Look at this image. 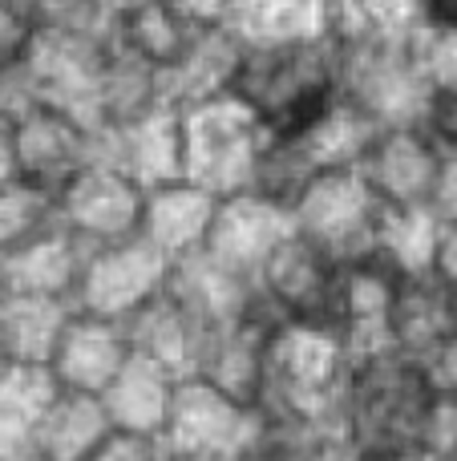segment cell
I'll list each match as a JSON object with an SVG mask.
<instances>
[{"mask_svg":"<svg viewBox=\"0 0 457 461\" xmlns=\"http://www.w3.org/2000/svg\"><path fill=\"white\" fill-rule=\"evenodd\" d=\"M291 211H283L280 203L264 199V194H231L219 199L215 227L202 247L211 263H219L223 271L255 284L259 267L267 263V255L291 235Z\"/></svg>","mask_w":457,"mask_h":461,"instance_id":"5bb4252c","label":"cell"},{"mask_svg":"<svg viewBox=\"0 0 457 461\" xmlns=\"http://www.w3.org/2000/svg\"><path fill=\"white\" fill-rule=\"evenodd\" d=\"M421 461H457V401H437L434 405Z\"/></svg>","mask_w":457,"mask_h":461,"instance_id":"8d00e7d4","label":"cell"},{"mask_svg":"<svg viewBox=\"0 0 457 461\" xmlns=\"http://www.w3.org/2000/svg\"><path fill=\"white\" fill-rule=\"evenodd\" d=\"M340 53V97L369 126H401L421 122L429 97V81L413 53V32L405 37H377Z\"/></svg>","mask_w":457,"mask_h":461,"instance_id":"5b68a950","label":"cell"},{"mask_svg":"<svg viewBox=\"0 0 457 461\" xmlns=\"http://www.w3.org/2000/svg\"><path fill=\"white\" fill-rule=\"evenodd\" d=\"M397 279H401V271H393L385 259H377V255H364V259L345 267L336 332L345 336L353 360L393 348V340H389V320H393Z\"/></svg>","mask_w":457,"mask_h":461,"instance_id":"ac0fdd59","label":"cell"},{"mask_svg":"<svg viewBox=\"0 0 457 461\" xmlns=\"http://www.w3.org/2000/svg\"><path fill=\"white\" fill-rule=\"evenodd\" d=\"M239 61H243V45L231 29H202L199 37H194V45L186 49L183 61L162 77L166 102L175 105V110H186V105H199V102H211V97L231 94Z\"/></svg>","mask_w":457,"mask_h":461,"instance_id":"484cf974","label":"cell"},{"mask_svg":"<svg viewBox=\"0 0 457 461\" xmlns=\"http://www.w3.org/2000/svg\"><path fill=\"white\" fill-rule=\"evenodd\" d=\"M283 320L267 308L264 300H255L243 316L227 320L215 328L207 344V357H202V381L219 384L223 393L259 405V389H264V368H267V348H272V336L280 332Z\"/></svg>","mask_w":457,"mask_h":461,"instance_id":"9a60e30c","label":"cell"},{"mask_svg":"<svg viewBox=\"0 0 457 461\" xmlns=\"http://www.w3.org/2000/svg\"><path fill=\"white\" fill-rule=\"evenodd\" d=\"M97 162L126 170L146 191L178 183L183 178V110L166 105L134 126H97Z\"/></svg>","mask_w":457,"mask_h":461,"instance_id":"e0dca14e","label":"cell"},{"mask_svg":"<svg viewBox=\"0 0 457 461\" xmlns=\"http://www.w3.org/2000/svg\"><path fill=\"white\" fill-rule=\"evenodd\" d=\"M353 352L336 328L280 324L267 348L259 409L267 425H340Z\"/></svg>","mask_w":457,"mask_h":461,"instance_id":"3957f363","label":"cell"},{"mask_svg":"<svg viewBox=\"0 0 457 461\" xmlns=\"http://www.w3.org/2000/svg\"><path fill=\"white\" fill-rule=\"evenodd\" d=\"M345 267L336 255L316 247L300 230H291L259 267L255 292L283 324H324L336 328Z\"/></svg>","mask_w":457,"mask_h":461,"instance_id":"9c48e42d","label":"cell"},{"mask_svg":"<svg viewBox=\"0 0 457 461\" xmlns=\"http://www.w3.org/2000/svg\"><path fill=\"white\" fill-rule=\"evenodd\" d=\"M267 438V417L259 405L223 393L219 384L191 376L178 384L175 413L162 433L170 457H207V461H239L259 449Z\"/></svg>","mask_w":457,"mask_h":461,"instance_id":"8992f818","label":"cell"},{"mask_svg":"<svg viewBox=\"0 0 457 461\" xmlns=\"http://www.w3.org/2000/svg\"><path fill=\"white\" fill-rule=\"evenodd\" d=\"M73 316H77V303L73 300L8 292L0 300V348H4L8 365L49 368Z\"/></svg>","mask_w":457,"mask_h":461,"instance_id":"603a6c76","label":"cell"},{"mask_svg":"<svg viewBox=\"0 0 457 461\" xmlns=\"http://www.w3.org/2000/svg\"><path fill=\"white\" fill-rule=\"evenodd\" d=\"M417 24H426V29H457V0H417Z\"/></svg>","mask_w":457,"mask_h":461,"instance_id":"60d3db41","label":"cell"},{"mask_svg":"<svg viewBox=\"0 0 457 461\" xmlns=\"http://www.w3.org/2000/svg\"><path fill=\"white\" fill-rule=\"evenodd\" d=\"M166 105L170 102H166L162 73L150 61H142L138 53H130L126 45L110 41V53H105L97 94H94V126L102 130L134 126V122L166 110Z\"/></svg>","mask_w":457,"mask_h":461,"instance_id":"44dd1931","label":"cell"},{"mask_svg":"<svg viewBox=\"0 0 457 461\" xmlns=\"http://www.w3.org/2000/svg\"><path fill=\"white\" fill-rule=\"evenodd\" d=\"M417 365L437 401H457V328L445 340H437L426 357H417Z\"/></svg>","mask_w":457,"mask_h":461,"instance_id":"d590c367","label":"cell"},{"mask_svg":"<svg viewBox=\"0 0 457 461\" xmlns=\"http://www.w3.org/2000/svg\"><path fill=\"white\" fill-rule=\"evenodd\" d=\"M126 332L138 360H150L175 381H191L202 373V357L215 336V324L170 279L166 292H158L142 312L126 320Z\"/></svg>","mask_w":457,"mask_h":461,"instance_id":"4fadbf2b","label":"cell"},{"mask_svg":"<svg viewBox=\"0 0 457 461\" xmlns=\"http://www.w3.org/2000/svg\"><path fill=\"white\" fill-rule=\"evenodd\" d=\"M437 397L413 357L397 348L353 360L340 429L356 457H417Z\"/></svg>","mask_w":457,"mask_h":461,"instance_id":"6da1fadb","label":"cell"},{"mask_svg":"<svg viewBox=\"0 0 457 461\" xmlns=\"http://www.w3.org/2000/svg\"><path fill=\"white\" fill-rule=\"evenodd\" d=\"M267 130L235 94L183 110V178L215 199L247 194L264 158Z\"/></svg>","mask_w":457,"mask_h":461,"instance_id":"277c9868","label":"cell"},{"mask_svg":"<svg viewBox=\"0 0 457 461\" xmlns=\"http://www.w3.org/2000/svg\"><path fill=\"white\" fill-rule=\"evenodd\" d=\"M429 271L457 292V223H450V219H442V230H437V247H434V263H429Z\"/></svg>","mask_w":457,"mask_h":461,"instance_id":"ab89813d","label":"cell"},{"mask_svg":"<svg viewBox=\"0 0 457 461\" xmlns=\"http://www.w3.org/2000/svg\"><path fill=\"white\" fill-rule=\"evenodd\" d=\"M356 461H417V457H356Z\"/></svg>","mask_w":457,"mask_h":461,"instance_id":"bcb514c9","label":"cell"},{"mask_svg":"<svg viewBox=\"0 0 457 461\" xmlns=\"http://www.w3.org/2000/svg\"><path fill=\"white\" fill-rule=\"evenodd\" d=\"M13 175L61 194L81 170L97 162V126L57 102H32L8 122Z\"/></svg>","mask_w":457,"mask_h":461,"instance_id":"52a82bcc","label":"cell"},{"mask_svg":"<svg viewBox=\"0 0 457 461\" xmlns=\"http://www.w3.org/2000/svg\"><path fill=\"white\" fill-rule=\"evenodd\" d=\"M4 368H8V357H4V348H0V373H4Z\"/></svg>","mask_w":457,"mask_h":461,"instance_id":"c3c4849f","label":"cell"},{"mask_svg":"<svg viewBox=\"0 0 457 461\" xmlns=\"http://www.w3.org/2000/svg\"><path fill=\"white\" fill-rule=\"evenodd\" d=\"M413 53L421 61L429 89L437 86H457V29H413Z\"/></svg>","mask_w":457,"mask_h":461,"instance_id":"836d02e7","label":"cell"},{"mask_svg":"<svg viewBox=\"0 0 457 461\" xmlns=\"http://www.w3.org/2000/svg\"><path fill=\"white\" fill-rule=\"evenodd\" d=\"M170 461H207V457H170Z\"/></svg>","mask_w":457,"mask_h":461,"instance_id":"681fc988","label":"cell"},{"mask_svg":"<svg viewBox=\"0 0 457 461\" xmlns=\"http://www.w3.org/2000/svg\"><path fill=\"white\" fill-rule=\"evenodd\" d=\"M227 29L247 49L328 37V0H235Z\"/></svg>","mask_w":457,"mask_h":461,"instance_id":"4316f807","label":"cell"},{"mask_svg":"<svg viewBox=\"0 0 457 461\" xmlns=\"http://www.w3.org/2000/svg\"><path fill=\"white\" fill-rule=\"evenodd\" d=\"M421 126L437 142L445 158H457V86L429 89L426 110H421Z\"/></svg>","mask_w":457,"mask_h":461,"instance_id":"e575fe53","label":"cell"},{"mask_svg":"<svg viewBox=\"0 0 457 461\" xmlns=\"http://www.w3.org/2000/svg\"><path fill=\"white\" fill-rule=\"evenodd\" d=\"M178 384L170 373L154 368L150 360H130L126 373L102 393L105 409H110V421L118 433H138V438H158L166 433L170 413H175V397Z\"/></svg>","mask_w":457,"mask_h":461,"instance_id":"cb8c5ba5","label":"cell"},{"mask_svg":"<svg viewBox=\"0 0 457 461\" xmlns=\"http://www.w3.org/2000/svg\"><path fill=\"white\" fill-rule=\"evenodd\" d=\"M85 259H89V251L61 227L53 235H45L40 243L8 255L4 287L16 295H49V300L77 303V284H81V271H85Z\"/></svg>","mask_w":457,"mask_h":461,"instance_id":"d4e9b609","label":"cell"},{"mask_svg":"<svg viewBox=\"0 0 457 461\" xmlns=\"http://www.w3.org/2000/svg\"><path fill=\"white\" fill-rule=\"evenodd\" d=\"M4 292H8L4 287V259H0V300H4Z\"/></svg>","mask_w":457,"mask_h":461,"instance_id":"7dc6e473","label":"cell"},{"mask_svg":"<svg viewBox=\"0 0 457 461\" xmlns=\"http://www.w3.org/2000/svg\"><path fill=\"white\" fill-rule=\"evenodd\" d=\"M113 433L118 429H113L102 397L61 389L45 417V429H40L37 461H89Z\"/></svg>","mask_w":457,"mask_h":461,"instance_id":"83f0119b","label":"cell"},{"mask_svg":"<svg viewBox=\"0 0 457 461\" xmlns=\"http://www.w3.org/2000/svg\"><path fill=\"white\" fill-rule=\"evenodd\" d=\"M267 446L280 461H356L340 425H267Z\"/></svg>","mask_w":457,"mask_h":461,"instance_id":"1f68e13d","label":"cell"},{"mask_svg":"<svg viewBox=\"0 0 457 461\" xmlns=\"http://www.w3.org/2000/svg\"><path fill=\"white\" fill-rule=\"evenodd\" d=\"M45 32L32 0H0V65H21Z\"/></svg>","mask_w":457,"mask_h":461,"instance_id":"d6a6232c","label":"cell"},{"mask_svg":"<svg viewBox=\"0 0 457 461\" xmlns=\"http://www.w3.org/2000/svg\"><path fill=\"white\" fill-rule=\"evenodd\" d=\"M199 24H191L178 8H170L166 0H154V5L130 13L126 21L113 24V41L126 45L130 53H138L142 61H150L154 69L166 77L178 61L186 57V49L199 37Z\"/></svg>","mask_w":457,"mask_h":461,"instance_id":"f1b7e54d","label":"cell"},{"mask_svg":"<svg viewBox=\"0 0 457 461\" xmlns=\"http://www.w3.org/2000/svg\"><path fill=\"white\" fill-rule=\"evenodd\" d=\"M175 279V263L150 243V239H126L113 247L89 251L85 271L77 284V312L126 324L134 312H142L158 292H166Z\"/></svg>","mask_w":457,"mask_h":461,"instance_id":"30bf717a","label":"cell"},{"mask_svg":"<svg viewBox=\"0 0 457 461\" xmlns=\"http://www.w3.org/2000/svg\"><path fill=\"white\" fill-rule=\"evenodd\" d=\"M434 211H437L442 219H450V223H457V158H445L442 183H437Z\"/></svg>","mask_w":457,"mask_h":461,"instance_id":"b9f144b4","label":"cell"},{"mask_svg":"<svg viewBox=\"0 0 457 461\" xmlns=\"http://www.w3.org/2000/svg\"><path fill=\"white\" fill-rule=\"evenodd\" d=\"M166 5L178 8L199 29H227V16H231L235 0H166Z\"/></svg>","mask_w":457,"mask_h":461,"instance_id":"f35d334b","label":"cell"},{"mask_svg":"<svg viewBox=\"0 0 457 461\" xmlns=\"http://www.w3.org/2000/svg\"><path fill=\"white\" fill-rule=\"evenodd\" d=\"M89 461H170L166 446L158 438H138V433H113Z\"/></svg>","mask_w":457,"mask_h":461,"instance_id":"74e56055","label":"cell"},{"mask_svg":"<svg viewBox=\"0 0 457 461\" xmlns=\"http://www.w3.org/2000/svg\"><path fill=\"white\" fill-rule=\"evenodd\" d=\"M13 178V154H8V122L0 118V183Z\"/></svg>","mask_w":457,"mask_h":461,"instance_id":"ee69618b","label":"cell"},{"mask_svg":"<svg viewBox=\"0 0 457 461\" xmlns=\"http://www.w3.org/2000/svg\"><path fill=\"white\" fill-rule=\"evenodd\" d=\"M57 393L61 384L49 368L8 365L0 373V461H37L40 429Z\"/></svg>","mask_w":457,"mask_h":461,"instance_id":"7402d4cb","label":"cell"},{"mask_svg":"<svg viewBox=\"0 0 457 461\" xmlns=\"http://www.w3.org/2000/svg\"><path fill=\"white\" fill-rule=\"evenodd\" d=\"M53 230H61V194L16 175L0 183V259L40 243Z\"/></svg>","mask_w":457,"mask_h":461,"instance_id":"f546056e","label":"cell"},{"mask_svg":"<svg viewBox=\"0 0 457 461\" xmlns=\"http://www.w3.org/2000/svg\"><path fill=\"white\" fill-rule=\"evenodd\" d=\"M134 360V344L121 320H105V316H89L77 312L69 320L61 336V348H57L49 373L57 376V384L69 393H89V397H102L121 373Z\"/></svg>","mask_w":457,"mask_h":461,"instance_id":"2e32d148","label":"cell"},{"mask_svg":"<svg viewBox=\"0 0 457 461\" xmlns=\"http://www.w3.org/2000/svg\"><path fill=\"white\" fill-rule=\"evenodd\" d=\"M437 230L442 215L434 207H385L377 223V243L372 255L385 259L393 271L413 276V271H429L437 247Z\"/></svg>","mask_w":457,"mask_h":461,"instance_id":"4dcf8cb0","label":"cell"},{"mask_svg":"<svg viewBox=\"0 0 457 461\" xmlns=\"http://www.w3.org/2000/svg\"><path fill=\"white\" fill-rule=\"evenodd\" d=\"M231 94L247 105L267 138H296L320 126L340 97V53L328 37L247 49Z\"/></svg>","mask_w":457,"mask_h":461,"instance_id":"7a4b0ae2","label":"cell"},{"mask_svg":"<svg viewBox=\"0 0 457 461\" xmlns=\"http://www.w3.org/2000/svg\"><path fill=\"white\" fill-rule=\"evenodd\" d=\"M356 170L381 207H434L445 154L437 150L421 122H401V126L372 130L356 158Z\"/></svg>","mask_w":457,"mask_h":461,"instance_id":"8fae6325","label":"cell"},{"mask_svg":"<svg viewBox=\"0 0 457 461\" xmlns=\"http://www.w3.org/2000/svg\"><path fill=\"white\" fill-rule=\"evenodd\" d=\"M219 199L207 194L202 186L186 183H166L146 191V215H142V239H150L170 263H186L194 255H202L215 227Z\"/></svg>","mask_w":457,"mask_h":461,"instance_id":"d6986e66","label":"cell"},{"mask_svg":"<svg viewBox=\"0 0 457 461\" xmlns=\"http://www.w3.org/2000/svg\"><path fill=\"white\" fill-rule=\"evenodd\" d=\"M457 328V292L434 276V271H413L397 279L393 320H389V340L405 357H426L437 340H445Z\"/></svg>","mask_w":457,"mask_h":461,"instance_id":"ffe728a7","label":"cell"},{"mask_svg":"<svg viewBox=\"0 0 457 461\" xmlns=\"http://www.w3.org/2000/svg\"><path fill=\"white\" fill-rule=\"evenodd\" d=\"M146 5H154V0H97V8H102V16H105V24H118V21H126L130 13H138V8H146Z\"/></svg>","mask_w":457,"mask_h":461,"instance_id":"7bdbcfd3","label":"cell"},{"mask_svg":"<svg viewBox=\"0 0 457 461\" xmlns=\"http://www.w3.org/2000/svg\"><path fill=\"white\" fill-rule=\"evenodd\" d=\"M239 461H280V454H275V449L267 446V438H264V446L251 449V454H247V457H239Z\"/></svg>","mask_w":457,"mask_h":461,"instance_id":"f6af8a7d","label":"cell"},{"mask_svg":"<svg viewBox=\"0 0 457 461\" xmlns=\"http://www.w3.org/2000/svg\"><path fill=\"white\" fill-rule=\"evenodd\" d=\"M146 186L110 162H94L61 191V227L85 251L113 247L142 235Z\"/></svg>","mask_w":457,"mask_h":461,"instance_id":"7c38bea8","label":"cell"},{"mask_svg":"<svg viewBox=\"0 0 457 461\" xmlns=\"http://www.w3.org/2000/svg\"><path fill=\"white\" fill-rule=\"evenodd\" d=\"M381 203L369 191L356 167L324 170L304 186L296 203H291V227L340 263H356L372 255L381 223Z\"/></svg>","mask_w":457,"mask_h":461,"instance_id":"ba28073f","label":"cell"}]
</instances>
